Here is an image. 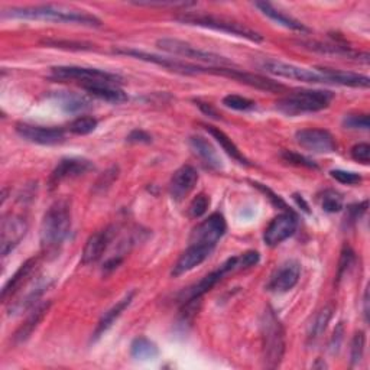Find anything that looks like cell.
I'll return each mask as SVG.
<instances>
[{
    "label": "cell",
    "mask_w": 370,
    "mask_h": 370,
    "mask_svg": "<svg viewBox=\"0 0 370 370\" xmlns=\"http://www.w3.org/2000/svg\"><path fill=\"white\" fill-rule=\"evenodd\" d=\"M262 68L272 75L284 77V79H289V80H297V81L311 83V84L327 83L320 71L302 68L294 64H286V63H282V61H276V59L264 61V63H262Z\"/></svg>",
    "instance_id": "obj_9"
},
{
    "label": "cell",
    "mask_w": 370,
    "mask_h": 370,
    "mask_svg": "<svg viewBox=\"0 0 370 370\" xmlns=\"http://www.w3.org/2000/svg\"><path fill=\"white\" fill-rule=\"evenodd\" d=\"M353 264H354V252L351 251L350 246H344V249H343L342 256H340V262H338L337 281H340L342 278L344 276V273H347L350 271Z\"/></svg>",
    "instance_id": "obj_37"
},
{
    "label": "cell",
    "mask_w": 370,
    "mask_h": 370,
    "mask_svg": "<svg viewBox=\"0 0 370 370\" xmlns=\"http://www.w3.org/2000/svg\"><path fill=\"white\" fill-rule=\"evenodd\" d=\"M157 46L161 51H165L168 54H171L174 57H182V58H188L198 61V63H206L211 66H217V67H227L231 66L230 61L219 54H214L210 51L199 50L197 46L181 41L175 38H162L157 42Z\"/></svg>",
    "instance_id": "obj_7"
},
{
    "label": "cell",
    "mask_w": 370,
    "mask_h": 370,
    "mask_svg": "<svg viewBox=\"0 0 370 370\" xmlns=\"http://www.w3.org/2000/svg\"><path fill=\"white\" fill-rule=\"evenodd\" d=\"M297 227L298 220L291 211L280 214L265 228L264 242L266 246H269V248H275V246L281 244L282 242H285L294 235L297 231Z\"/></svg>",
    "instance_id": "obj_12"
},
{
    "label": "cell",
    "mask_w": 370,
    "mask_h": 370,
    "mask_svg": "<svg viewBox=\"0 0 370 370\" xmlns=\"http://www.w3.org/2000/svg\"><path fill=\"white\" fill-rule=\"evenodd\" d=\"M363 315H364V321H369V288H366L364 291V297H363Z\"/></svg>",
    "instance_id": "obj_49"
},
{
    "label": "cell",
    "mask_w": 370,
    "mask_h": 370,
    "mask_svg": "<svg viewBox=\"0 0 370 370\" xmlns=\"http://www.w3.org/2000/svg\"><path fill=\"white\" fill-rule=\"evenodd\" d=\"M133 297H135V291L129 292V294H126L119 302H116L109 311L104 313V315L100 318V321L97 324L95 333H92V342H97L99 338L101 335H104V333L113 326L116 320L123 314V311H125L126 308L132 304Z\"/></svg>",
    "instance_id": "obj_22"
},
{
    "label": "cell",
    "mask_w": 370,
    "mask_h": 370,
    "mask_svg": "<svg viewBox=\"0 0 370 370\" xmlns=\"http://www.w3.org/2000/svg\"><path fill=\"white\" fill-rule=\"evenodd\" d=\"M51 77L57 81H80L83 87L92 84L119 86L121 83V77L117 74L84 67H54Z\"/></svg>",
    "instance_id": "obj_6"
},
{
    "label": "cell",
    "mask_w": 370,
    "mask_h": 370,
    "mask_svg": "<svg viewBox=\"0 0 370 370\" xmlns=\"http://www.w3.org/2000/svg\"><path fill=\"white\" fill-rule=\"evenodd\" d=\"M259 259H260V256L255 251H249V252H246L240 256H236V269L239 271V269L252 268L257 264Z\"/></svg>",
    "instance_id": "obj_39"
},
{
    "label": "cell",
    "mask_w": 370,
    "mask_h": 370,
    "mask_svg": "<svg viewBox=\"0 0 370 370\" xmlns=\"http://www.w3.org/2000/svg\"><path fill=\"white\" fill-rule=\"evenodd\" d=\"M96 128H97V120L95 117L83 116V117H77L71 123V125H70V132H72L74 135L84 136V135H88L91 132H95Z\"/></svg>",
    "instance_id": "obj_33"
},
{
    "label": "cell",
    "mask_w": 370,
    "mask_h": 370,
    "mask_svg": "<svg viewBox=\"0 0 370 370\" xmlns=\"http://www.w3.org/2000/svg\"><path fill=\"white\" fill-rule=\"evenodd\" d=\"M46 288H48V282H38L34 288H30L23 298H19V301H14V304L10 305V314H19L30 306H35V302L42 297Z\"/></svg>",
    "instance_id": "obj_29"
},
{
    "label": "cell",
    "mask_w": 370,
    "mask_h": 370,
    "mask_svg": "<svg viewBox=\"0 0 370 370\" xmlns=\"http://www.w3.org/2000/svg\"><path fill=\"white\" fill-rule=\"evenodd\" d=\"M333 99L334 95L327 90H301L281 99L276 103V107L285 115L297 116L324 110Z\"/></svg>",
    "instance_id": "obj_5"
},
{
    "label": "cell",
    "mask_w": 370,
    "mask_h": 370,
    "mask_svg": "<svg viewBox=\"0 0 370 370\" xmlns=\"http://www.w3.org/2000/svg\"><path fill=\"white\" fill-rule=\"evenodd\" d=\"M178 22L184 25H193V26H202L213 30H219V32H224L233 37L244 38L252 42H262L264 37L257 34L256 30L248 28L246 25L231 21L223 17H214V14H206V13H182L175 18Z\"/></svg>",
    "instance_id": "obj_4"
},
{
    "label": "cell",
    "mask_w": 370,
    "mask_h": 370,
    "mask_svg": "<svg viewBox=\"0 0 370 370\" xmlns=\"http://www.w3.org/2000/svg\"><path fill=\"white\" fill-rule=\"evenodd\" d=\"M129 144H150L152 136L144 130H132L126 137Z\"/></svg>",
    "instance_id": "obj_44"
},
{
    "label": "cell",
    "mask_w": 370,
    "mask_h": 370,
    "mask_svg": "<svg viewBox=\"0 0 370 370\" xmlns=\"http://www.w3.org/2000/svg\"><path fill=\"white\" fill-rule=\"evenodd\" d=\"M295 199H297V203H298L300 206H302V210L308 213V206L305 204V202H304V199H302V198H300V195H295Z\"/></svg>",
    "instance_id": "obj_50"
},
{
    "label": "cell",
    "mask_w": 370,
    "mask_h": 370,
    "mask_svg": "<svg viewBox=\"0 0 370 370\" xmlns=\"http://www.w3.org/2000/svg\"><path fill=\"white\" fill-rule=\"evenodd\" d=\"M364 346H366V337L363 331H359L354 334L351 340V349H350V362L351 366H358L364 354Z\"/></svg>",
    "instance_id": "obj_34"
},
{
    "label": "cell",
    "mask_w": 370,
    "mask_h": 370,
    "mask_svg": "<svg viewBox=\"0 0 370 370\" xmlns=\"http://www.w3.org/2000/svg\"><path fill=\"white\" fill-rule=\"evenodd\" d=\"M214 248L207 244H199V243H191L190 248L185 251L179 259L177 260V264L174 265V269L171 272L173 276L178 278L184 273H187L193 271L195 266L202 265L203 262L210 256Z\"/></svg>",
    "instance_id": "obj_18"
},
{
    "label": "cell",
    "mask_w": 370,
    "mask_h": 370,
    "mask_svg": "<svg viewBox=\"0 0 370 370\" xmlns=\"http://www.w3.org/2000/svg\"><path fill=\"white\" fill-rule=\"evenodd\" d=\"M255 6L265 14V17H268L269 19L275 21L276 23H280L288 29H292V30H298V32H306L308 28L305 25H302L300 21L294 19L292 17H289V14L281 12L280 9L273 8L271 3H266V2H257L255 3Z\"/></svg>",
    "instance_id": "obj_25"
},
{
    "label": "cell",
    "mask_w": 370,
    "mask_h": 370,
    "mask_svg": "<svg viewBox=\"0 0 370 370\" xmlns=\"http://www.w3.org/2000/svg\"><path fill=\"white\" fill-rule=\"evenodd\" d=\"M285 354V331L282 324L272 310L264 313L262 320V356L268 369H276L282 363Z\"/></svg>",
    "instance_id": "obj_3"
},
{
    "label": "cell",
    "mask_w": 370,
    "mask_h": 370,
    "mask_svg": "<svg viewBox=\"0 0 370 370\" xmlns=\"http://www.w3.org/2000/svg\"><path fill=\"white\" fill-rule=\"evenodd\" d=\"M116 178H117V168L113 166V168L109 169V171L104 173V175L99 179V182L96 185H97V187H101V188H107V187H110L112 182Z\"/></svg>",
    "instance_id": "obj_45"
},
{
    "label": "cell",
    "mask_w": 370,
    "mask_h": 370,
    "mask_svg": "<svg viewBox=\"0 0 370 370\" xmlns=\"http://www.w3.org/2000/svg\"><path fill=\"white\" fill-rule=\"evenodd\" d=\"M226 230H227V224L223 215L220 213H214L208 219H206L203 223H199L193 230L190 242L207 244L214 248V246L217 244V242L224 236Z\"/></svg>",
    "instance_id": "obj_11"
},
{
    "label": "cell",
    "mask_w": 370,
    "mask_h": 370,
    "mask_svg": "<svg viewBox=\"0 0 370 370\" xmlns=\"http://www.w3.org/2000/svg\"><path fill=\"white\" fill-rule=\"evenodd\" d=\"M2 18L75 23V25H83V26H101V21L96 18L95 14H90L84 10H75V9H70L64 6H54V5L5 9L2 12Z\"/></svg>",
    "instance_id": "obj_1"
},
{
    "label": "cell",
    "mask_w": 370,
    "mask_h": 370,
    "mask_svg": "<svg viewBox=\"0 0 370 370\" xmlns=\"http://www.w3.org/2000/svg\"><path fill=\"white\" fill-rule=\"evenodd\" d=\"M51 305H52L51 301H46V302H41L37 306H34V310L29 313L28 318L23 321L22 326L17 330V333H14V335H13L14 343H23L28 340L30 335H32V333L39 326V322L43 320V317L46 314H48Z\"/></svg>",
    "instance_id": "obj_21"
},
{
    "label": "cell",
    "mask_w": 370,
    "mask_h": 370,
    "mask_svg": "<svg viewBox=\"0 0 370 370\" xmlns=\"http://www.w3.org/2000/svg\"><path fill=\"white\" fill-rule=\"evenodd\" d=\"M343 125L349 129H369V116L367 115H349L344 117Z\"/></svg>",
    "instance_id": "obj_38"
},
{
    "label": "cell",
    "mask_w": 370,
    "mask_h": 370,
    "mask_svg": "<svg viewBox=\"0 0 370 370\" xmlns=\"http://www.w3.org/2000/svg\"><path fill=\"white\" fill-rule=\"evenodd\" d=\"M71 230V208L68 202L59 199L45 213L41 223V246L46 252L63 244Z\"/></svg>",
    "instance_id": "obj_2"
},
{
    "label": "cell",
    "mask_w": 370,
    "mask_h": 370,
    "mask_svg": "<svg viewBox=\"0 0 370 370\" xmlns=\"http://www.w3.org/2000/svg\"><path fill=\"white\" fill-rule=\"evenodd\" d=\"M203 72L204 74H215V75H223V77H228L231 80H236L242 84H248L251 87H255L257 90H264V91H271V92H278L284 90V86L272 81L266 77H262L257 74H252V72H244L236 68L231 67H203Z\"/></svg>",
    "instance_id": "obj_10"
},
{
    "label": "cell",
    "mask_w": 370,
    "mask_h": 370,
    "mask_svg": "<svg viewBox=\"0 0 370 370\" xmlns=\"http://www.w3.org/2000/svg\"><path fill=\"white\" fill-rule=\"evenodd\" d=\"M45 45L55 46V48H71V50H91V45H84L80 42H64V41H43Z\"/></svg>",
    "instance_id": "obj_43"
},
{
    "label": "cell",
    "mask_w": 370,
    "mask_h": 370,
    "mask_svg": "<svg viewBox=\"0 0 370 370\" xmlns=\"http://www.w3.org/2000/svg\"><path fill=\"white\" fill-rule=\"evenodd\" d=\"M331 317H333V308L324 306L314 318L310 330H308V343H315L318 340V338L324 334V331H326Z\"/></svg>",
    "instance_id": "obj_31"
},
{
    "label": "cell",
    "mask_w": 370,
    "mask_h": 370,
    "mask_svg": "<svg viewBox=\"0 0 370 370\" xmlns=\"http://www.w3.org/2000/svg\"><path fill=\"white\" fill-rule=\"evenodd\" d=\"M197 181V169L191 165H184L174 173L171 182H169V194L175 202H181L182 198L187 197L194 190Z\"/></svg>",
    "instance_id": "obj_19"
},
{
    "label": "cell",
    "mask_w": 370,
    "mask_h": 370,
    "mask_svg": "<svg viewBox=\"0 0 370 370\" xmlns=\"http://www.w3.org/2000/svg\"><path fill=\"white\" fill-rule=\"evenodd\" d=\"M282 157L285 161L291 162V164H295V165H300V166H306V168H317V165L314 164V161L308 159L302 155H300V153H294V152H284Z\"/></svg>",
    "instance_id": "obj_42"
},
{
    "label": "cell",
    "mask_w": 370,
    "mask_h": 370,
    "mask_svg": "<svg viewBox=\"0 0 370 370\" xmlns=\"http://www.w3.org/2000/svg\"><path fill=\"white\" fill-rule=\"evenodd\" d=\"M55 97H57L58 104L68 113L81 112L87 109V107H90V101L87 100V97L80 96V95H74V92L59 91Z\"/></svg>",
    "instance_id": "obj_30"
},
{
    "label": "cell",
    "mask_w": 370,
    "mask_h": 370,
    "mask_svg": "<svg viewBox=\"0 0 370 370\" xmlns=\"http://www.w3.org/2000/svg\"><path fill=\"white\" fill-rule=\"evenodd\" d=\"M297 144L314 153H331L337 149L334 136L326 129H302L295 133Z\"/></svg>",
    "instance_id": "obj_13"
},
{
    "label": "cell",
    "mask_w": 370,
    "mask_h": 370,
    "mask_svg": "<svg viewBox=\"0 0 370 370\" xmlns=\"http://www.w3.org/2000/svg\"><path fill=\"white\" fill-rule=\"evenodd\" d=\"M351 157L354 161H358L363 165L370 162V146L369 144H358L351 148Z\"/></svg>",
    "instance_id": "obj_41"
},
{
    "label": "cell",
    "mask_w": 370,
    "mask_h": 370,
    "mask_svg": "<svg viewBox=\"0 0 370 370\" xmlns=\"http://www.w3.org/2000/svg\"><path fill=\"white\" fill-rule=\"evenodd\" d=\"M343 334H344V330H343V324H338L333 337H331V342H330V350L333 353L338 351V347H340L342 344V340H343Z\"/></svg>",
    "instance_id": "obj_46"
},
{
    "label": "cell",
    "mask_w": 370,
    "mask_h": 370,
    "mask_svg": "<svg viewBox=\"0 0 370 370\" xmlns=\"http://www.w3.org/2000/svg\"><path fill=\"white\" fill-rule=\"evenodd\" d=\"M28 233V222L19 214L8 213L0 223V253L8 256Z\"/></svg>",
    "instance_id": "obj_8"
},
{
    "label": "cell",
    "mask_w": 370,
    "mask_h": 370,
    "mask_svg": "<svg viewBox=\"0 0 370 370\" xmlns=\"http://www.w3.org/2000/svg\"><path fill=\"white\" fill-rule=\"evenodd\" d=\"M330 174L335 181H338L340 184H346V185H354L362 181V177L359 174L350 173V171H342V169H335V171H331Z\"/></svg>",
    "instance_id": "obj_40"
},
{
    "label": "cell",
    "mask_w": 370,
    "mask_h": 370,
    "mask_svg": "<svg viewBox=\"0 0 370 370\" xmlns=\"http://www.w3.org/2000/svg\"><path fill=\"white\" fill-rule=\"evenodd\" d=\"M17 132L25 141L37 145H58L66 139L63 129L30 125V123H18Z\"/></svg>",
    "instance_id": "obj_14"
},
{
    "label": "cell",
    "mask_w": 370,
    "mask_h": 370,
    "mask_svg": "<svg viewBox=\"0 0 370 370\" xmlns=\"http://www.w3.org/2000/svg\"><path fill=\"white\" fill-rule=\"evenodd\" d=\"M206 129L215 139V141L220 144V146L223 148V150L227 153L230 158H233L235 161H237L242 165H249V161L243 157V153L239 150V148L235 145V142L231 141V139L223 130L214 128V126H206Z\"/></svg>",
    "instance_id": "obj_27"
},
{
    "label": "cell",
    "mask_w": 370,
    "mask_h": 370,
    "mask_svg": "<svg viewBox=\"0 0 370 370\" xmlns=\"http://www.w3.org/2000/svg\"><path fill=\"white\" fill-rule=\"evenodd\" d=\"M321 207L327 213H337L343 208V197L334 190H326L321 194Z\"/></svg>",
    "instance_id": "obj_32"
},
{
    "label": "cell",
    "mask_w": 370,
    "mask_h": 370,
    "mask_svg": "<svg viewBox=\"0 0 370 370\" xmlns=\"http://www.w3.org/2000/svg\"><path fill=\"white\" fill-rule=\"evenodd\" d=\"M301 276V265L297 260L285 262L284 265L276 269V272L271 276L268 284V289L272 292H288L294 288Z\"/></svg>",
    "instance_id": "obj_17"
},
{
    "label": "cell",
    "mask_w": 370,
    "mask_h": 370,
    "mask_svg": "<svg viewBox=\"0 0 370 370\" xmlns=\"http://www.w3.org/2000/svg\"><path fill=\"white\" fill-rule=\"evenodd\" d=\"M84 90L90 96L109 103H123L128 100L126 92L113 84H92L84 87Z\"/></svg>",
    "instance_id": "obj_26"
},
{
    "label": "cell",
    "mask_w": 370,
    "mask_h": 370,
    "mask_svg": "<svg viewBox=\"0 0 370 370\" xmlns=\"http://www.w3.org/2000/svg\"><path fill=\"white\" fill-rule=\"evenodd\" d=\"M198 106H199V109H202L204 113H207L208 116L214 117V119H219L217 113H215V110L213 109V107L210 104H206V103H202V101H198Z\"/></svg>",
    "instance_id": "obj_48"
},
{
    "label": "cell",
    "mask_w": 370,
    "mask_h": 370,
    "mask_svg": "<svg viewBox=\"0 0 370 370\" xmlns=\"http://www.w3.org/2000/svg\"><path fill=\"white\" fill-rule=\"evenodd\" d=\"M136 5L139 6H150V8H166V6H171V8H175V6H190L193 3H184V2H137Z\"/></svg>",
    "instance_id": "obj_47"
},
{
    "label": "cell",
    "mask_w": 370,
    "mask_h": 370,
    "mask_svg": "<svg viewBox=\"0 0 370 370\" xmlns=\"http://www.w3.org/2000/svg\"><path fill=\"white\" fill-rule=\"evenodd\" d=\"M223 104L228 109L233 110H239V112H246V110H252L255 107V101L246 99L243 96H237V95H228L223 99Z\"/></svg>",
    "instance_id": "obj_35"
},
{
    "label": "cell",
    "mask_w": 370,
    "mask_h": 370,
    "mask_svg": "<svg viewBox=\"0 0 370 370\" xmlns=\"http://www.w3.org/2000/svg\"><path fill=\"white\" fill-rule=\"evenodd\" d=\"M37 265H38V257H30L25 262V264L19 266V269L14 272V275L10 278L2 289L3 302H6L9 298L12 300V297H14L21 289H23V286L30 280V276H32V273L35 272Z\"/></svg>",
    "instance_id": "obj_20"
},
{
    "label": "cell",
    "mask_w": 370,
    "mask_h": 370,
    "mask_svg": "<svg viewBox=\"0 0 370 370\" xmlns=\"http://www.w3.org/2000/svg\"><path fill=\"white\" fill-rule=\"evenodd\" d=\"M95 168L92 164L87 159L83 158H67L61 161L55 169L52 171L50 177V187L55 188L57 185H59L66 179H72V178H79L88 171Z\"/></svg>",
    "instance_id": "obj_16"
},
{
    "label": "cell",
    "mask_w": 370,
    "mask_h": 370,
    "mask_svg": "<svg viewBox=\"0 0 370 370\" xmlns=\"http://www.w3.org/2000/svg\"><path fill=\"white\" fill-rule=\"evenodd\" d=\"M210 206V198L206 195V194H198L188 207V213H190V217L193 219H198L202 217V215L206 214L207 208Z\"/></svg>",
    "instance_id": "obj_36"
},
{
    "label": "cell",
    "mask_w": 370,
    "mask_h": 370,
    "mask_svg": "<svg viewBox=\"0 0 370 370\" xmlns=\"http://www.w3.org/2000/svg\"><path fill=\"white\" fill-rule=\"evenodd\" d=\"M115 236H116V227L115 226H109V227L97 231V233L91 235L88 237V240L86 242L84 251L81 255L83 265H91V264H96V262H99L103 257L107 248L110 246Z\"/></svg>",
    "instance_id": "obj_15"
},
{
    "label": "cell",
    "mask_w": 370,
    "mask_h": 370,
    "mask_svg": "<svg viewBox=\"0 0 370 370\" xmlns=\"http://www.w3.org/2000/svg\"><path fill=\"white\" fill-rule=\"evenodd\" d=\"M191 149L195 152V155L202 159L208 168L211 169H220L222 159L217 155V152L213 148V145L203 136H193L190 139Z\"/></svg>",
    "instance_id": "obj_24"
},
{
    "label": "cell",
    "mask_w": 370,
    "mask_h": 370,
    "mask_svg": "<svg viewBox=\"0 0 370 370\" xmlns=\"http://www.w3.org/2000/svg\"><path fill=\"white\" fill-rule=\"evenodd\" d=\"M318 71L322 74L324 79L327 83L340 84V86H349V87H359V88H367L370 84L369 77L349 72L342 70H331V68H318Z\"/></svg>",
    "instance_id": "obj_23"
},
{
    "label": "cell",
    "mask_w": 370,
    "mask_h": 370,
    "mask_svg": "<svg viewBox=\"0 0 370 370\" xmlns=\"http://www.w3.org/2000/svg\"><path fill=\"white\" fill-rule=\"evenodd\" d=\"M130 354L133 359H137V360H152L158 356L159 350L157 344L150 342L149 338L137 337L135 338L130 346Z\"/></svg>",
    "instance_id": "obj_28"
}]
</instances>
